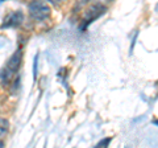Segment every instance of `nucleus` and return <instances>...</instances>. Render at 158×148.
Here are the masks:
<instances>
[{"label": "nucleus", "mask_w": 158, "mask_h": 148, "mask_svg": "<svg viewBox=\"0 0 158 148\" xmlns=\"http://www.w3.org/2000/svg\"><path fill=\"white\" fill-rule=\"evenodd\" d=\"M23 62V52L17 49L11 57L8 58V61L6 63V66L3 67V70L0 72V81L3 85H8L11 80L15 77V74L19 72L20 66Z\"/></svg>", "instance_id": "1"}, {"label": "nucleus", "mask_w": 158, "mask_h": 148, "mask_svg": "<svg viewBox=\"0 0 158 148\" xmlns=\"http://www.w3.org/2000/svg\"><path fill=\"white\" fill-rule=\"evenodd\" d=\"M52 8L45 0H32L28 4V15L34 23H42L50 17Z\"/></svg>", "instance_id": "2"}, {"label": "nucleus", "mask_w": 158, "mask_h": 148, "mask_svg": "<svg viewBox=\"0 0 158 148\" xmlns=\"http://www.w3.org/2000/svg\"><path fill=\"white\" fill-rule=\"evenodd\" d=\"M104 12H106V7L103 6V4H92V6H90L85 11V13H83V20H85L83 29H85L90 23H92L95 19L102 16Z\"/></svg>", "instance_id": "3"}, {"label": "nucleus", "mask_w": 158, "mask_h": 148, "mask_svg": "<svg viewBox=\"0 0 158 148\" xmlns=\"http://www.w3.org/2000/svg\"><path fill=\"white\" fill-rule=\"evenodd\" d=\"M24 12L23 11H13L9 15H7L4 19V23L2 24V28H16L20 27L24 21Z\"/></svg>", "instance_id": "4"}, {"label": "nucleus", "mask_w": 158, "mask_h": 148, "mask_svg": "<svg viewBox=\"0 0 158 148\" xmlns=\"http://www.w3.org/2000/svg\"><path fill=\"white\" fill-rule=\"evenodd\" d=\"M9 128H11V123L6 118H0V140H4L8 135Z\"/></svg>", "instance_id": "5"}, {"label": "nucleus", "mask_w": 158, "mask_h": 148, "mask_svg": "<svg viewBox=\"0 0 158 148\" xmlns=\"http://www.w3.org/2000/svg\"><path fill=\"white\" fill-rule=\"evenodd\" d=\"M92 2V0H75V4H74V9H82V8H85L87 7L88 4H90Z\"/></svg>", "instance_id": "6"}, {"label": "nucleus", "mask_w": 158, "mask_h": 148, "mask_svg": "<svg viewBox=\"0 0 158 148\" xmlns=\"http://www.w3.org/2000/svg\"><path fill=\"white\" fill-rule=\"evenodd\" d=\"M12 83H13V85H12V87H11V93H12L13 95H16V93L19 91V89H20V77L15 78Z\"/></svg>", "instance_id": "7"}, {"label": "nucleus", "mask_w": 158, "mask_h": 148, "mask_svg": "<svg viewBox=\"0 0 158 148\" xmlns=\"http://www.w3.org/2000/svg\"><path fill=\"white\" fill-rule=\"evenodd\" d=\"M111 140H112L111 137H106V139H103V140L99 141L98 144H96V147H107V146L111 143Z\"/></svg>", "instance_id": "8"}, {"label": "nucleus", "mask_w": 158, "mask_h": 148, "mask_svg": "<svg viewBox=\"0 0 158 148\" xmlns=\"http://www.w3.org/2000/svg\"><path fill=\"white\" fill-rule=\"evenodd\" d=\"M37 62H38V54H36V57H34V65H33V76H34V78L37 77Z\"/></svg>", "instance_id": "9"}]
</instances>
